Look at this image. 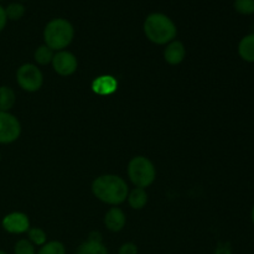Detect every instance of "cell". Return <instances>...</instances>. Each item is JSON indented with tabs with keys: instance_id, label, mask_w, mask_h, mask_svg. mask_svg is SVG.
<instances>
[{
	"instance_id": "obj_1",
	"label": "cell",
	"mask_w": 254,
	"mask_h": 254,
	"mask_svg": "<svg viewBox=\"0 0 254 254\" xmlns=\"http://www.w3.org/2000/svg\"><path fill=\"white\" fill-rule=\"evenodd\" d=\"M94 196L108 205H119L128 197L129 189L126 181L117 175H102L92 184Z\"/></svg>"
},
{
	"instance_id": "obj_2",
	"label": "cell",
	"mask_w": 254,
	"mask_h": 254,
	"mask_svg": "<svg viewBox=\"0 0 254 254\" xmlns=\"http://www.w3.org/2000/svg\"><path fill=\"white\" fill-rule=\"evenodd\" d=\"M144 34L156 45H165L174 41L178 34L173 20L161 12H153L144 21Z\"/></svg>"
},
{
	"instance_id": "obj_3",
	"label": "cell",
	"mask_w": 254,
	"mask_h": 254,
	"mask_svg": "<svg viewBox=\"0 0 254 254\" xmlns=\"http://www.w3.org/2000/svg\"><path fill=\"white\" fill-rule=\"evenodd\" d=\"M74 36V29L71 22L66 19H52L47 22L44 30V40L46 46L51 50L62 51L72 42Z\"/></svg>"
},
{
	"instance_id": "obj_4",
	"label": "cell",
	"mask_w": 254,
	"mask_h": 254,
	"mask_svg": "<svg viewBox=\"0 0 254 254\" xmlns=\"http://www.w3.org/2000/svg\"><path fill=\"white\" fill-rule=\"evenodd\" d=\"M128 175L136 188L145 189L155 181L156 171L154 164L145 156H135L129 161Z\"/></svg>"
},
{
	"instance_id": "obj_5",
	"label": "cell",
	"mask_w": 254,
	"mask_h": 254,
	"mask_svg": "<svg viewBox=\"0 0 254 254\" xmlns=\"http://www.w3.org/2000/svg\"><path fill=\"white\" fill-rule=\"evenodd\" d=\"M17 84L26 92H36L41 88L44 76L41 71L32 64H25L16 72Z\"/></svg>"
},
{
	"instance_id": "obj_6",
	"label": "cell",
	"mask_w": 254,
	"mask_h": 254,
	"mask_svg": "<svg viewBox=\"0 0 254 254\" xmlns=\"http://www.w3.org/2000/svg\"><path fill=\"white\" fill-rule=\"evenodd\" d=\"M20 134L21 126L16 117L9 112H0V144L14 143Z\"/></svg>"
},
{
	"instance_id": "obj_7",
	"label": "cell",
	"mask_w": 254,
	"mask_h": 254,
	"mask_svg": "<svg viewBox=\"0 0 254 254\" xmlns=\"http://www.w3.org/2000/svg\"><path fill=\"white\" fill-rule=\"evenodd\" d=\"M52 66L54 69L61 76H71L76 72L78 62H77L76 56L68 51H59L54 55L52 59Z\"/></svg>"
},
{
	"instance_id": "obj_8",
	"label": "cell",
	"mask_w": 254,
	"mask_h": 254,
	"mask_svg": "<svg viewBox=\"0 0 254 254\" xmlns=\"http://www.w3.org/2000/svg\"><path fill=\"white\" fill-rule=\"evenodd\" d=\"M1 226L7 233L22 235L30 230V220L25 213L11 212L2 218Z\"/></svg>"
},
{
	"instance_id": "obj_9",
	"label": "cell",
	"mask_w": 254,
	"mask_h": 254,
	"mask_svg": "<svg viewBox=\"0 0 254 254\" xmlns=\"http://www.w3.org/2000/svg\"><path fill=\"white\" fill-rule=\"evenodd\" d=\"M118 88V81L113 76H99L92 83V89L99 96H109Z\"/></svg>"
},
{
	"instance_id": "obj_10",
	"label": "cell",
	"mask_w": 254,
	"mask_h": 254,
	"mask_svg": "<svg viewBox=\"0 0 254 254\" xmlns=\"http://www.w3.org/2000/svg\"><path fill=\"white\" fill-rule=\"evenodd\" d=\"M186 55V49L184 44L178 40L169 42L164 51V59L170 64H179L184 61Z\"/></svg>"
},
{
	"instance_id": "obj_11",
	"label": "cell",
	"mask_w": 254,
	"mask_h": 254,
	"mask_svg": "<svg viewBox=\"0 0 254 254\" xmlns=\"http://www.w3.org/2000/svg\"><path fill=\"white\" fill-rule=\"evenodd\" d=\"M104 225L112 232H119L126 226V215L118 207H112L104 216Z\"/></svg>"
},
{
	"instance_id": "obj_12",
	"label": "cell",
	"mask_w": 254,
	"mask_h": 254,
	"mask_svg": "<svg viewBox=\"0 0 254 254\" xmlns=\"http://www.w3.org/2000/svg\"><path fill=\"white\" fill-rule=\"evenodd\" d=\"M238 55L243 61L254 64V32L241 39L238 44Z\"/></svg>"
},
{
	"instance_id": "obj_13",
	"label": "cell",
	"mask_w": 254,
	"mask_h": 254,
	"mask_svg": "<svg viewBox=\"0 0 254 254\" xmlns=\"http://www.w3.org/2000/svg\"><path fill=\"white\" fill-rule=\"evenodd\" d=\"M128 202L135 210H141L148 202V193L144 189L135 188L128 193Z\"/></svg>"
},
{
	"instance_id": "obj_14",
	"label": "cell",
	"mask_w": 254,
	"mask_h": 254,
	"mask_svg": "<svg viewBox=\"0 0 254 254\" xmlns=\"http://www.w3.org/2000/svg\"><path fill=\"white\" fill-rule=\"evenodd\" d=\"M15 92L10 87H0V112H9L15 104Z\"/></svg>"
},
{
	"instance_id": "obj_15",
	"label": "cell",
	"mask_w": 254,
	"mask_h": 254,
	"mask_svg": "<svg viewBox=\"0 0 254 254\" xmlns=\"http://www.w3.org/2000/svg\"><path fill=\"white\" fill-rule=\"evenodd\" d=\"M76 254H108V251L103 242L86 241L77 248Z\"/></svg>"
},
{
	"instance_id": "obj_16",
	"label": "cell",
	"mask_w": 254,
	"mask_h": 254,
	"mask_svg": "<svg viewBox=\"0 0 254 254\" xmlns=\"http://www.w3.org/2000/svg\"><path fill=\"white\" fill-rule=\"evenodd\" d=\"M35 61L39 64H49L50 62H52V59H54V50L50 49L46 45H42L39 49L35 51Z\"/></svg>"
},
{
	"instance_id": "obj_17",
	"label": "cell",
	"mask_w": 254,
	"mask_h": 254,
	"mask_svg": "<svg viewBox=\"0 0 254 254\" xmlns=\"http://www.w3.org/2000/svg\"><path fill=\"white\" fill-rule=\"evenodd\" d=\"M36 254H66V248H64V243L59 242V241H51V242H46L39 252Z\"/></svg>"
},
{
	"instance_id": "obj_18",
	"label": "cell",
	"mask_w": 254,
	"mask_h": 254,
	"mask_svg": "<svg viewBox=\"0 0 254 254\" xmlns=\"http://www.w3.org/2000/svg\"><path fill=\"white\" fill-rule=\"evenodd\" d=\"M27 236H29V241L34 246H40V247H41V246H44L45 243L47 242L46 233H45V231L41 230V228H30V230L27 231Z\"/></svg>"
},
{
	"instance_id": "obj_19",
	"label": "cell",
	"mask_w": 254,
	"mask_h": 254,
	"mask_svg": "<svg viewBox=\"0 0 254 254\" xmlns=\"http://www.w3.org/2000/svg\"><path fill=\"white\" fill-rule=\"evenodd\" d=\"M5 14L9 20H19L24 16L25 14V6L19 2H11V4L7 5V7L5 9Z\"/></svg>"
},
{
	"instance_id": "obj_20",
	"label": "cell",
	"mask_w": 254,
	"mask_h": 254,
	"mask_svg": "<svg viewBox=\"0 0 254 254\" xmlns=\"http://www.w3.org/2000/svg\"><path fill=\"white\" fill-rule=\"evenodd\" d=\"M235 10L241 15L254 14V0H235Z\"/></svg>"
},
{
	"instance_id": "obj_21",
	"label": "cell",
	"mask_w": 254,
	"mask_h": 254,
	"mask_svg": "<svg viewBox=\"0 0 254 254\" xmlns=\"http://www.w3.org/2000/svg\"><path fill=\"white\" fill-rule=\"evenodd\" d=\"M14 254H36V250L29 240H20L15 243Z\"/></svg>"
},
{
	"instance_id": "obj_22",
	"label": "cell",
	"mask_w": 254,
	"mask_h": 254,
	"mask_svg": "<svg viewBox=\"0 0 254 254\" xmlns=\"http://www.w3.org/2000/svg\"><path fill=\"white\" fill-rule=\"evenodd\" d=\"M118 254H138V247L133 242H127L121 246Z\"/></svg>"
},
{
	"instance_id": "obj_23",
	"label": "cell",
	"mask_w": 254,
	"mask_h": 254,
	"mask_svg": "<svg viewBox=\"0 0 254 254\" xmlns=\"http://www.w3.org/2000/svg\"><path fill=\"white\" fill-rule=\"evenodd\" d=\"M6 21H7V17H6V14H5V9L0 5V32L4 30L5 25H6Z\"/></svg>"
},
{
	"instance_id": "obj_24",
	"label": "cell",
	"mask_w": 254,
	"mask_h": 254,
	"mask_svg": "<svg viewBox=\"0 0 254 254\" xmlns=\"http://www.w3.org/2000/svg\"><path fill=\"white\" fill-rule=\"evenodd\" d=\"M88 241H92V242H102V235L99 232H92L89 235Z\"/></svg>"
},
{
	"instance_id": "obj_25",
	"label": "cell",
	"mask_w": 254,
	"mask_h": 254,
	"mask_svg": "<svg viewBox=\"0 0 254 254\" xmlns=\"http://www.w3.org/2000/svg\"><path fill=\"white\" fill-rule=\"evenodd\" d=\"M251 217H252V222H253V226H254V206L252 208V213H251Z\"/></svg>"
},
{
	"instance_id": "obj_26",
	"label": "cell",
	"mask_w": 254,
	"mask_h": 254,
	"mask_svg": "<svg viewBox=\"0 0 254 254\" xmlns=\"http://www.w3.org/2000/svg\"><path fill=\"white\" fill-rule=\"evenodd\" d=\"M0 254H7V253L5 252V251H1V250H0Z\"/></svg>"
},
{
	"instance_id": "obj_27",
	"label": "cell",
	"mask_w": 254,
	"mask_h": 254,
	"mask_svg": "<svg viewBox=\"0 0 254 254\" xmlns=\"http://www.w3.org/2000/svg\"><path fill=\"white\" fill-rule=\"evenodd\" d=\"M0 1H2V0H0Z\"/></svg>"
},
{
	"instance_id": "obj_28",
	"label": "cell",
	"mask_w": 254,
	"mask_h": 254,
	"mask_svg": "<svg viewBox=\"0 0 254 254\" xmlns=\"http://www.w3.org/2000/svg\"><path fill=\"white\" fill-rule=\"evenodd\" d=\"M0 158H1V156H0Z\"/></svg>"
}]
</instances>
